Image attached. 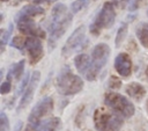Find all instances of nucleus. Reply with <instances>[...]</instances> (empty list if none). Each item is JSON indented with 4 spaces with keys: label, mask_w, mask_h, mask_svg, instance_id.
<instances>
[{
    "label": "nucleus",
    "mask_w": 148,
    "mask_h": 131,
    "mask_svg": "<svg viewBox=\"0 0 148 131\" xmlns=\"http://www.w3.org/2000/svg\"><path fill=\"white\" fill-rule=\"evenodd\" d=\"M72 15L67 13V8L62 3H57L52 9V17L50 24V48L62 36L66 29L69 27Z\"/></svg>",
    "instance_id": "f257e3e1"
},
{
    "label": "nucleus",
    "mask_w": 148,
    "mask_h": 131,
    "mask_svg": "<svg viewBox=\"0 0 148 131\" xmlns=\"http://www.w3.org/2000/svg\"><path fill=\"white\" fill-rule=\"evenodd\" d=\"M126 92H127V94L130 96H132L135 100H141L143 97V95H145V88L141 85L135 83V82L128 85L127 88H126Z\"/></svg>",
    "instance_id": "dca6fc26"
},
{
    "label": "nucleus",
    "mask_w": 148,
    "mask_h": 131,
    "mask_svg": "<svg viewBox=\"0 0 148 131\" xmlns=\"http://www.w3.org/2000/svg\"><path fill=\"white\" fill-rule=\"evenodd\" d=\"M39 78H40V73L38 71H35L30 78V82L29 85L27 86L24 93H23V96L21 97V101L18 103V107H17V110H22L23 108H25L30 101L32 100V96H34V93H35V89L38 85V81H39Z\"/></svg>",
    "instance_id": "1a4fd4ad"
},
{
    "label": "nucleus",
    "mask_w": 148,
    "mask_h": 131,
    "mask_svg": "<svg viewBox=\"0 0 148 131\" xmlns=\"http://www.w3.org/2000/svg\"><path fill=\"white\" fill-rule=\"evenodd\" d=\"M143 0H130V3H128V9L130 10H135L142 2Z\"/></svg>",
    "instance_id": "b1692460"
},
{
    "label": "nucleus",
    "mask_w": 148,
    "mask_h": 131,
    "mask_svg": "<svg viewBox=\"0 0 148 131\" xmlns=\"http://www.w3.org/2000/svg\"><path fill=\"white\" fill-rule=\"evenodd\" d=\"M114 3H117V5H123L124 2H126L127 0H112Z\"/></svg>",
    "instance_id": "cd10ccee"
},
{
    "label": "nucleus",
    "mask_w": 148,
    "mask_h": 131,
    "mask_svg": "<svg viewBox=\"0 0 148 131\" xmlns=\"http://www.w3.org/2000/svg\"><path fill=\"white\" fill-rule=\"evenodd\" d=\"M95 125L99 131H118L123 125V119L117 112L97 109L95 112Z\"/></svg>",
    "instance_id": "7ed1b4c3"
},
{
    "label": "nucleus",
    "mask_w": 148,
    "mask_h": 131,
    "mask_svg": "<svg viewBox=\"0 0 148 131\" xmlns=\"http://www.w3.org/2000/svg\"><path fill=\"white\" fill-rule=\"evenodd\" d=\"M60 119L58 117H52L47 118L45 121H40L36 125L31 126L36 131H58L60 129Z\"/></svg>",
    "instance_id": "ddd939ff"
},
{
    "label": "nucleus",
    "mask_w": 148,
    "mask_h": 131,
    "mask_svg": "<svg viewBox=\"0 0 148 131\" xmlns=\"http://www.w3.org/2000/svg\"><path fill=\"white\" fill-rule=\"evenodd\" d=\"M110 86L112 88H118L120 86V81L116 77H111V79H110Z\"/></svg>",
    "instance_id": "a878e982"
},
{
    "label": "nucleus",
    "mask_w": 148,
    "mask_h": 131,
    "mask_svg": "<svg viewBox=\"0 0 148 131\" xmlns=\"http://www.w3.org/2000/svg\"><path fill=\"white\" fill-rule=\"evenodd\" d=\"M23 68H24V60H21L20 63L15 64V65L12 67L10 72L8 73V78H9V77H14L15 79H18V78L21 77L22 72H23Z\"/></svg>",
    "instance_id": "a211bd4d"
},
{
    "label": "nucleus",
    "mask_w": 148,
    "mask_h": 131,
    "mask_svg": "<svg viewBox=\"0 0 148 131\" xmlns=\"http://www.w3.org/2000/svg\"><path fill=\"white\" fill-rule=\"evenodd\" d=\"M136 36L141 44L146 48H148V24L141 23L136 29Z\"/></svg>",
    "instance_id": "f3484780"
},
{
    "label": "nucleus",
    "mask_w": 148,
    "mask_h": 131,
    "mask_svg": "<svg viewBox=\"0 0 148 131\" xmlns=\"http://www.w3.org/2000/svg\"><path fill=\"white\" fill-rule=\"evenodd\" d=\"M83 87L80 77L73 74L68 67H64L57 78V89L62 95H73L79 93Z\"/></svg>",
    "instance_id": "f03ea898"
},
{
    "label": "nucleus",
    "mask_w": 148,
    "mask_h": 131,
    "mask_svg": "<svg viewBox=\"0 0 148 131\" xmlns=\"http://www.w3.org/2000/svg\"><path fill=\"white\" fill-rule=\"evenodd\" d=\"M53 0H34V3H42V2H51Z\"/></svg>",
    "instance_id": "bb28decb"
},
{
    "label": "nucleus",
    "mask_w": 148,
    "mask_h": 131,
    "mask_svg": "<svg viewBox=\"0 0 148 131\" xmlns=\"http://www.w3.org/2000/svg\"><path fill=\"white\" fill-rule=\"evenodd\" d=\"M53 109V101L51 97L46 96L44 99H42L31 110L30 115H29V123H30V126H34L36 125L37 123H39L42 121V118L46 115H49Z\"/></svg>",
    "instance_id": "6e6552de"
},
{
    "label": "nucleus",
    "mask_w": 148,
    "mask_h": 131,
    "mask_svg": "<svg viewBox=\"0 0 148 131\" xmlns=\"http://www.w3.org/2000/svg\"><path fill=\"white\" fill-rule=\"evenodd\" d=\"M110 54V48L105 43H99L97 44L91 53V64H90V70L87 74L88 80H94L101 68L106 64L108 58Z\"/></svg>",
    "instance_id": "20e7f679"
},
{
    "label": "nucleus",
    "mask_w": 148,
    "mask_h": 131,
    "mask_svg": "<svg viewBox=\"0 0 148 131\" xmlns=\"http://www.w3.org/2000/svg\"><path fill=\"white\" fill-rule=\"evenodd\" d=\"M114 19H116V13H114V8H113L112 3L105 2L104 6L102 7L101 12L96 16L95 21L90 26L91 34L97 35L101 29L111 27L113 24V22H114Z\"/></svg>",
    "instance_id": "423d86ee"
},
{
    "label": "nucleus",
    "mask_w": 148,
    "mask_h": 131,
    "mask_svg": "<svg viewBox=\"0 0 148 131\" xmlns=\"http://www.w3.org/2000/svg\"><path fill=\"white\" fill-rule=\"evenodd\" d=\"M9 90H10V82H9V81L2 82V85H1V87H0L1 94H7V93H9Z\"/></svg>",
    "instance_id": "393cba45"
},
{
    "label": "nucleus",
    "mask_w": 148,
    "mask_h": 131,
    "mask_svg": "<svg viewBox=\"0 0 148 131\" xmlns=\"http://www.w3.org/2000/svg\"><path fill=\"white\" fill-rule=\"evenodd\" d=\"M44 13V9L42 7H38L37 5H28L25 7H23L15 16V21L18 22L23 19H31L32 16L35 15H38V14H43Z\"/></svg>",
    "instance_id": "4468645a"
},
{
    "label": "nucleus",
    "mask_w": 148,
    "mask_h": 131,
    "mask_svg": "<svg viewBox=\"0 0 148 131\" xmlns=\"http://www.w3.org/2000/svg\"><path fill=\"white\" fill-rule=\"evenodd\" d=\"M84 41H86V29L83 26H80L68 37L67 42L65 43V45L62 48L61 54L65 57H68V56L73 54L74 52L80 51L84 45Z\"/></svg>",
    "instance_id": "0eeeda50"
},
{
    "label": "nucleus",
    "mask_w": 148,
    "mask_h": 131,
    "mask_svg": "<svg viewBox=\"0 0 148 131\" xmlns=\"http://www.w3.org/2000/svg\"><path fill=\"white\" fill-rule=\"evenodd\" d=\"M105 103L118 115L124 117H131L134 114L133 104L123 95L117 93H108L105 95Z\"/></svg>",
    "instance_id": "39448f33"
},
{
    "label": "nucleus",
    "mask_w": 148,
    "mask_h": 131,
    "mask_svg": "<svg viewBox=\"0 0 148 131\" xmlns=\"http://www.w3.org/2000/svg\"><path fill=\"white\" fill-rule=\"evenodd\" d=\"M22 44H23V39L21 37H14V39L10 42V45L14 48H17V49H21Z\"/></svg>",
    "instance_id": "5701e85b"
},
{
    "label": "nucleus",
    "mask_w": 148,
    "mask_h": 131,
    "mask_svg": "<svg viewBox=\"0 0 148 131\" xmlns=\"http://www.w3.org/2000/svg\"><path fill=\"white\" fill-rule=\"evenodd\" d=\"M17 27H18L20 31H22L23 34H28L34 37H43L44 36V31L31 19H23V20L18 21Z\"/></svg>",
    "instance_id": "9b49d317"
},
{
    "label": "nucleus",
    "mask_w": 148,
    "mask_h": 131,
    "mask_svg": "<svg viewBox=\"0 0 148 131\" xmlns=\"http://www.w3.org/2000/svg\"><path fill=\"white\" fill-rule=\"evenodd\" d=\"M24 45L27 48V51H28L29 57H30L32 63H36L42 58L43 46H42L40 41L37 37H29L28 39H25Z\"/></svg>",
    "instance_id": "9d476101"
},
{
    "label": "nucleus",
    "mask_w": 148,
    "mask_h": 131,
    "mask_svg": "<svg viewBox=\"0 0 148 131\" xmlns=\"http://www.w3.org/2000/svg\"><path fill=\"white\" fill-rule=\"evenodd\" d=\"M10 30H12V26H10L9 30H5V29H2L1 32H0V41H1V48H2V49H3L5 44L7 43V41H8V38H9V35H10V32H12Z\"/></svg>",
    "instance_id": "4be33fe9"
},
{
    "label": "nucleus",
    "mask_w": 148,
    "mask_h": 131,
    "mask_svg": "<svg viewBox=\"0 0 148 131\" xmlns=\"http://www.w3.org/2000/svg\"><path fill=\"white\" fill-rule=\"evenodd\" d=\"M131 59L128 57V54L126 53H120L116 57L114 60V67L117 70V72L123 75V77H127L131 73Z\"/></svg>",
    "instance_id": "f8f14e48"
},
{
    "label": "nucleus",
    "mask_w": 148,
    "mask_h": 131,
    "mask_svg": "<svg viewBox=\"0 0 148 131\" xmlns=\"http://www.w3.org/2000/svg\"><path fill=\"white\" fill-rule=\"evenodd\" d=\"M9 130V123L8 118L5 112H1L0 115V131H8Z\"/></svg>",
    "instance_id": "412c9836"
},
{
    "label": "nucleus",
    "mask_w": 148,
    "mask_h": 131,
    "mask_svg": "<svg viewBox=\"0 0 148 131\" xmlns=\"http://www.w3.org/2000/svg\"><path fill=\"white\" fill-rule=\"evenodd\" d=\"M2 1H7V0H2Z\"/></svg>",
    "instance_id": "c756f323"
},
{
    "label": "nucleus",
    "mask_w": 148,
    "mask_h": 131,
    "mask_svg": "<svg viewBox=\"0 0 148 131\" xmlns=\"http://www.w3.org/2000/svg\"><path fill=\"white\" fill-rule=\"evenodd\" d=\"M126 31H127V26H126V24H123V26L119 28L118 32H117V37H116V46H119V44L123 42V39H124L125 35H126Z\"/></svg>",
    "instance_id": "aec40b11"
},
{
    "label": "nucleus",
    "mask_w": 148,
    "mask_h": 131,
    "mask_svg": "<svg viewBox=\"0 0 148 131\" xmlns=\"http://www.w3.org/2000/svg\"><path fill=\"white\" fill-rule=\"evenodd\" d=\"M89 5V0H76L71 5V12L72 14H76L81 9L86 8Z\"/></svg>",
    "instance_id": "6ab92c4d"
},
{
    "label": "nucleus",
    "mask_w": 148,
    "mask_h": 131,
    "mask_svg": "<svg viewBox=\"0 0 148 131\" xmlns=\"http://www.w3.org/2000/svg\"><path fill=\"white\" fill-rule=\"evenodd\" d=\"M74 63H75V66L77 68V71L81 73V74H84V77H87L89 70H90V64H91V60L89 59V57L87 54H79L75 57L74 59Z\"/></svg>",
    "instance_id": "2eb2a0df"
},
{
    "label": "nucleus",
    "mask_w": 148,
    "mask_h": 131,
    "mask_svg": "<svg viewBox=\"0 0 148 131\" xmlns=\"http://www.w3.org/2000/svg\"><path fill=\"white\" fill-rule=\"evenodd\" d=\"M147 77H148V68H147Z\"/></svg>",
    "instance_id": "c85d7f7f"
}]
</instances>
